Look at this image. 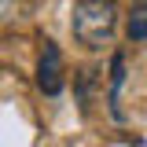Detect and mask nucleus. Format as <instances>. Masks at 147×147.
Here are the masks:
<instances>
[{"mask_svg": "<svg viewBox=\"0 0 147 147\" xmlns=\"http://www.w3.org/2000/svg\"><path fill=\"white\" fill-rule=\"evenodd\" d=\"M70 30L74 40L88 52H99L103 44L114 40L118 30V4L114 0H77L70 15Z\"/></svg>", "mask_w": 147, "mask_h": 147, "instance_id": "1", "label": "nucleus"}, {"mask_svg": "<svg viewBox=\"0 0 147 147\" xmlns=\"http://www.w3.org/2000/svg\"><path fill=\"white\" fill-rule=\"evenodd\" d=\"M99 81V70H81L77 74V99H81V110H88L92 107V85Z\"/></svg>", "mask_w": 147, "mask_h": 147, "instance_id": "5", "label": "nucleus"}, {"mask_svg": "<svg viewBox=\"0 0 147 147\" xmlns=\"http://www.w3.org/2000/svg\"><path fill=\"white\" fill-rule=\"evenodd\" d=\"M121 88H125V55L114 52V59H110V92H107V107H110V118H114V121H125Z\"/></svg>", "mask_w": 147, "mask_h": 147, "instance_id": "3", "label": "nucleus"}, {"mask_svg": "<svg viewBox=\"0 0 147 147\" xmlns=\"http://www.w3.org/2000/svg\"><path fill=\"white\" fill-rule=\"evenodd\" d=\"M125 33L129 40H147V0H140V4H132V11H129V22H125Z\"/></svg>", "mask_w": 147, "mask_h": 147, "instance_id": "4", "label": "nucleus"}, {"mask_svg": "<svg viewBox=\"0 0 147 147\" xmlns=\"http://www.w3.org/2000/svg\"><path fill=\"white\" fill-rule=\"evenodd\" d=\"M37 88L44 96H59L63 92V52L55 40L40 44V59H37Z\"/></svg>", "mask_w": 147, "mask_h": 147, "instance_id": "2", "label": "nucleus"}, {"mask_svg": "<svg viewBox=\"0 0 147 147\" xmlns=\"http://www.w3.org/2000/svg\"><path fill=\"white\" fill-rule=\"evenodd\" d=\"M26 11H30V0H0V22L22 18Z\"/></svg>", "mask_w": 147, "mask_h": 147, "instance_id": "6", "label": "nucleus"}]
</instances>
